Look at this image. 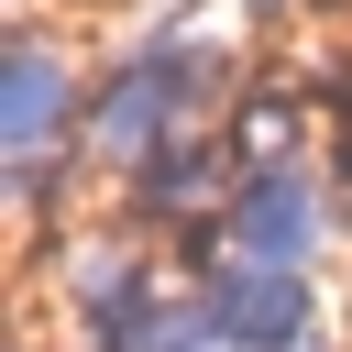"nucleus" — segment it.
I'll return each mask as SVG.
<instances>
[{
	"label": "nucleus",
	"mask_w": 352,
	"mask_h": 352,
	"mask_svg": "<svg viewBox=\"0 0 352 352\" xmlns=\"http://www.w3.org/2000/svg\"><path fill=\"white\" fill-rule=\"evenodd\" d=\"M231 242H242V264L297 275L308 242H319V187H308L297 165H253V187L231 198Z\"/></svg>",
	"instance_id": "obj_2"
},
{
	"label": "nucleus",
	"mask_w": 352,
	"mask_h": 352,
	"mask_svg": "<svg viewBox=\"0 0 352 352\" xmlns=\"http://www.w3.org/2000/svg\"><path fill=\"white\" fill-rule=\"evenodd\" d=\"M66 121H77V66H66L44 33H22V44H11V110H0V132H11V176L44 165V154L66 143Z\"/></svg>",
	"instance_id": "obj_3"
},
{
	"label": "nucleus",
	"mask_w": 352,
	"mask_h": 352,
	"mask_svg": "<svg viewBox=\"0 0 352 352\" xmlns=\"http://www.w3.org/2000/svg\"><path fill=\"white\" fill-rule=\"evenodd\" d=\"M198 319H209L220 352H297V341H308V286L275 275V264H231Z\"/></svg>",
	"instance_id": "obj_1"
},
{
	"label": "nucleus",
	"mask_w": 352,
	"mask_h": 352,
	"mask_svg": "<svg viewBox=\"0 0 352 352\" xmlns=\"http://www.w3.org/2000/svg\"><path fill=\"white\" fill-rule=\"evenodd\" d=\"M209 187V154L198 143H165V165H143V209H187Z\"/></svg>",
	"instance_id": "obj_4"
}]
</instances>
